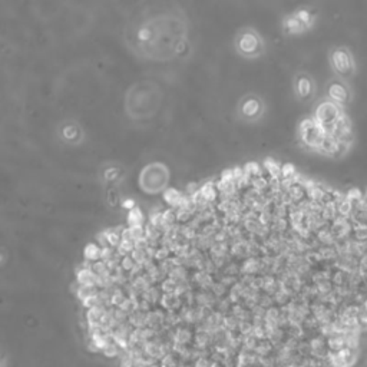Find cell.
Wrapping results in <instances>:
<instances>
[{
	"label": "cell",
	"instance_id": "6da1fadb",
	"mask_svg": "<svg viewBox=\"0 0 367 367\" xmlns=\"http://www.w3.org/2000/svg\"><path fill=\"white\" fill-rule=\"evenodd\" d=\"M260 272V257H248L243 261L240 274H257Z\"/></svg>",
	"mask_w": 367,
	"mask_h": 367
},
{
	"label": "cell",
	"instance_id": "7a4b0ae2",
	"mask_svg": "<svg viewBox=\"0 0 367 367\" xmlns=\"http://www.w3.org/2000/svg\"><path fill=\"white\" fill-rule=\"evenodd\" d=\"M334 65L340 72H349L350 71V58L344 54L343 50H337L333 57Z\"/></svg>",
	"mask_w": 367,
	"mask_h": 367
},
{
	"label": "cell",
	"instance_id": "3957f363",
	"mask_svg": "<svg viewBox=\"0 0 367 367\" xmlns=\"http://www.w3.org/2000/svg\"><path fill=\"white\" fill-rule=\"evenodd\" d=\"M199 190H201L202 195L206 198V201L216 202V199H217V197H219V190L216 188V182L206 181Z\"/></svg>",
	"mask_w": 367,
	"mask_h": 367
},
{
	"label": "cell",
	"instance_id": "277c9868",
	"mask_svg": "<svg viewBox=\"0 0 367 367\" xmlns=\"http://www.w3.org/2000/svg\"><path fill=\"white\" fill-rule=\"evenodd\" d=\"M145 219L139 206L132 208L128 213V227H142Z\"/></svg>",
	"mask_w": 367,
	"mask_h": 367
},
{
	"label": "cell",
	"instance_id": "5b68a950",
	"mask_svg": "<svg viewBox=\"0 0 367 367\" xmlns=\"http://www.w3.org/2000/svg\"><path fill=\"white\" fill-rule=\"evenodd\" d=\"M128 322L135 327V329H144L146 327V313L136 310L129 314Z\"/></svg>",
	"mask_w": 367,
	"mask_h": 367
},
{
	"label": "cell",
	"instance_id": "8992f818",
	"mask_svg": "<svg viewBox=\"0 0 367 367\" xmlns=\"http://www.w3.org/2000/svg\"><path fill=\"white\" fill-rule=\"evenodd\" d=\"M257 46H258V42H257V37L254 35L245 33L240 39V47H241V50L247 52V54H250V52H254L257 49Z\"/></svg>",
	"mask_w": 367,
	"mask_h": 367
},
{
	"label": "cell",
	"instance_id": "52a82bcc",
	"mask_svg": "<svg viewBox=\"0 0 367 367\" xmlns=\"http://www.w3.org/2000/svg\"><path fill=\"white\" fill-rule=\"evenodd\" d=\"M181 198H182V194H181L178 190H175V188H168V190L164 192V199L171 205L173 209L178 208Z\"/></svg>",
	"mask_w": 367,
	"mask_h": 367
},
{
	"label": "cell",
	"instance_id": "ba28073f",
	"mask_svg": "<svg viewBox=\"0 0 367 367\" xmlns=\"http://www.w3.org/2000/svg\"><path fill=\"white\" fill-rule=\"evenodd\" d=\"M141 297H142V300H146V301H149L151 304H152V303H158V301H161V297H163L161 289L156 287V286H152L148 291H144V293L141 294Z\"/></svg>",
	"mask_w": 367,
	"mask_h": 367
},
{
	"label": "cell",
	"instance_id": "9c48e42d",
	"mask_svg": "<svg viewBox=\"0 0 367 367\" xmlns=\"http://www.w3.org/2000/svg\"><path fill=\"white\" fill-rule=\"evenodd\" d=\"M83 255H85V260H89V261H92V263H95V261L100 257V247L95 243H89L83 250Z\"/></svg>",
	"mask_w": 367,
	"mask_h": 367
},
{
	"label": "cell",
	"instance_id": "30bf717a",
	"mask_svg": "<svg viewBox=\"0 0 367 367\" xmlns=\"http://www.w3.org/2000/svg\"><path fill=\"white\" fill-rule=\"evenodd\" d=\"M192 340V333L190 329H185V327H178L175 330V336H174V343H182V344H187Z\"/></svg>",
	"mask_w": 367,
	"mask_h": 367
},
{
	"label": "cell",
	"instance_id": "8fae6325",
	"mask_svg": "<svg viewBox=\"0 0 367 367\" xmlns=\"http://www.w3.org/2000/svg\"><path fill=\"white\" fill-rule=\"evenodd\" d=\"M263 164H264V168L270 173V177H276V178L281 177V165L277 161H274L272 158H266Z\"/></svg>",
	"mask_w": 367,
	"mask_h": 367
},
{
	"label": "cell",
	"instance_id": "7c38bea8",
	"mask_svg": "<svg viewBox=\"0 0 367 367\" xmlns=\"http://www.w3.org/2000/svg\"><path fill=\"white\" fill-rule=\"evenodd\" d=\"M329 92H330V96H332L336 102H343V100L346 99V96H347L346 89H344L340 83H334V85H332Z\"/></svg>",
	"mask_w": 367,
	"mask_h": 367
},
{
	"label": "cell",
	"instance_id": "4fadbf2b",
	"mask_svg": "<svg viewBox=\"0 0 367 367\" xmlns=\"http://www.w3.org/2000/svg\"><path fill=\"white\" fill-rule=\"evenodd\" d=\"M251 187L257 191H260L261 194H264L269 190V180L264 178L263 175L261 177H254L251 181Z\"/></svg>",
	"mask_w": 367,
	"mask_h": 367
},
{
	"label": "cell",
	"instance_id": "5bb4252c",
	"mask_svg": "<svg viewBox=\"0 0 367 367\" xmlns=\"http://www.w3.org/2000/svg\"><path fill=\"white\" fill-rule=\"evenodd\" d=\"M272 347H273V344H272L269 340H264V342H261V343L255 347L254 353H255L258 357H269V354H270V351H272Z\"/></svg>",
	"mask_w": 367,
	"mask_h": 367
},
{
	"label": "cell",
	"instance_id": "9a60e30c",
	"mask_svg": "<svg viewBox=\"0 0 367 367\" xmlns=\"http://www.w3.org/2000/svg\"><path fill=\"white\" fill-rule=\"evenodd\" d=\"M145 237L148 238V240H153V241H160L161 240V237H163V234H161V231L156 228L155 226H152V224H146L145 226Z\"/></svg>",
	"mask_w": 367,
	"mask_h": 367
},
{
	"label": "cell",
	"instance_id": "2e32d148",
	"mask_svg": "<svg viewBox=\"0 0 367 367\" xmlns=\"http://www.w3.org/2000/svg\"><path fill=\"white\" fill-rule=\"evenodd\" d=\"M213 342V339L209 337L206 333H195V347L205 350L206 346Z\"/></svg>",
	"mask_w": 367,
	"mask_h": 367
},
{
	"label": "cell",
	"instance_id": "e0dca14e",
	"mask_svg": "<svg viewBox=\"0 0 367 367\" xmlns=\"http://www.w3.org/2000/svg\"><path fill=\"white\" fill-rule=\"evenodd\" d=\"M223 326H224L226 330L234 332V330L238 329V326H240V320H238L237 318H234L233 314H226V319H224Z\"/></svg>",
	"mask_w": 367,
	"mask_h": 367
},
{
	"label": "cell",
	"instance_id": "ac0fdd59",
	"mask_svg": "<svg viewBox=\"0 0 367 367\" xmlns=\"http://www.w3.org/2000/svg\"><path fill=\"white\" fill-rule=\"evenodd\" d=\"M284 26L293 32H298L303 29L304 23H301L296 16H290V18H286L284 19Z\"/></svg>",
	"mask_w": 367,
	"mask_h": 367
},
{
	"label": "cell",
	"instance_id": "d6986e66",
	"mask_svg": "<svg viewBox=\"0 0 367 367\" xmlns=\"http://www.w3.org/2000/svg\"><path fill=\"white\" fill-rule=\"evenodd\" d=\"M175 214H177L178 224H188L192 220V214L185 211V209H182V208H175Z\"/></svg>",
	"mask_w": 367,
	"mask_h": 367
},
{
	"label": "cell",
	"instance_id": "ffe728a7",
	"mask_svg": "<svg viewBox=\"0 0 367 367\" xmlns=\"http://www.w3.org/2000/svg\"><path fill=\"white\" fill-rule=\"evenodd\" d=\"M244 171L245 173H248V174H251L252 177H261L263 175V170H261V167H260V164H257V163H247L245 165H244Z\"/></svg>",
	"mask_w": 367,
	"mask_h": 367
},
{
	"label": "cell",
	"instance_id": "44dd1931",
	"mask_svg": "<svg viewBox=\"0 0 367 367\" xmlns=\"http://www.w3.org/2000/svg\"><path fill=\"white\" fill-rule=\"evenodd\" d=\"M121 350H122V349H121V347L114 342V343H111V344H108L107 347H105L102 351H103L105 356L112 359V357H117V356L121 353Z\"/></svg>",
	"mask_w": 367,
	"mask_h": 367
},
{
	"label": "cell",
	"instance_id": "7402d4cb",
	"mask_svg": "<svg viewBox=\"0 0 367 367\" xmlns=\"http://www.w3.org/2000/svg\"><path fill=\"white\" fill-rule=\"evenodd\" d=\"M120 367H135V359L134 356L127 350L122 353L121 361H120Z\"/></svg>",
	"mask_w": 367,
	"mask_h": 367
},
{
	"label": "cell",
	"instance_id": "603a6c76",
	"mask_svg": "<svg viewBox=\"0 0 367 367\" xmlns=\"http://www.w3.org/2000/svg\"><path fill=\"white\" fill-rule=\"evenodd\" d=\"M257 110H258V103H257V100H254V99H250V100H247V102L243 105V111H244V114H247V115L255 114Z\"/></svg>",
	"mask_w": 367,
	"mask_h": 367
},
{
	"label": "cell",
	"instance_id": "cb8c5ba5",
	"mask_svg": "<svg viewBox=\"0 0 367 367\" xmlns=\"http://www.w3.org/2000/svg\"><path fill=\"white\" fill-rule=\"evenodd\" d=\"M107 234H108V241H110V245H111V247H118V245L121 244V241H122L121 234L115 233L114 228L107 230Z\"/></svg>",
	"mask_w": 367,
	"mask_h": 367
},
{
	"label": "cell",
	"instance_id": "d4e9b609",
	"mask_svg": "<svg viewBox=\"0 0 367 367\" xmlns=\"http://www.w3.org/2000/svg\"><path fill=\"white\" fill-rule=\"evenodd\" d=\"M114 254H115L114 247H111V245L102 247V248H100V257H99V260H102V261H105V263H107V261H110V260L114 257Z\"/></svg>",
	"mask_w": 367,
	"mask_h": 367
},
{
	"label": "cell",
	"instance_id": "484cf974",
	"mask_svg": "<svg viewBox=\"0 0 367 367\" xmlns=\"http://www.w3.org/2000/svg\"><path fill=\"white\" fill-rule=\"evenodd\" d=\"M175 287H177V283H175L173 279H170V277H167V279L161 283V286H160V289H161L163 293H174V291H175Z\"/></svg>",
	"mask_w": 367,
	"mask_h": 367
},
{
	"label": "cell",
	"instance_id": "4316f807",
	"mask_svg": "<svg viewBox=\"0 0 367 367\" xmlns=\"http://www.w3.org/2000/svg\"><path fill=\"white\" fill-rule=\"evenodd\" d=\"M238 332H240V334H243V336H252L254 326H252L251 322H240Z\"/></svg>",
	"mask_w": 367,
	"mask_h": 367
},
{
	"label": "cell",
	"instance_id": "83f0119b",
	"mask_svg": "<svg viewBox=\"0 0 367 367\" xmlns=\"http://www.w3.org/2000/svg\"><path fill=\"white\" fill-rule=\"evenodd\" d=\"M231 301L228 300V297H221V298H219V303H217V308H219V311H221V313H224V314H227L228 311H231Z\"/></svg>",
	"mask_w": 367,
	"mask_h": 367
},
{
	"label": "cell",
	"instance_id": "f1b7e54d",
	"mask_svg": "<svg viewBox=\"0 0 367 367\" xmlns=\"http://www.w3.org/2000/svg\"><path fill=\"white\" fill-rule=\"evenodd\" d=\"M135 264H136V263H135V260L131 257V254L122 257V260H121V266H122V269H124L127 273H129Z\"/></svg>",
	"mask_w": 367,
	"mask_h": 367
},
{
	"label": "cell",
	"instance_id": "f546056e",
	"mask_svg": "<svg viewBox=\"0 0 367 367\" xmlns=\"http://www.w3.org/2000/svg\"><path fill=\"white\" fill-rule=\"evenodd\" d=\"M131 257L135 260V263L142 264L144 261L148 258V254H146V250H134L131 252Z\"/></svg>",
	"mask_w": 367,
	"mask_h": 367
},
{
	"label": "cell",
	"instance_id": "4dcf8cb0",
	"mask_svg": "<svg viewBox=\"0 0 367 367\" xmlns=\"http://www.w3.org/2000/svg\"><path fill=\"white\" fill-rule=\"evenodd\" d=\"M296 168L293 164H283L281 165V177L283 178H293L296 175Z\"/></svg>",
	"mask_w": 367,
	"mask_h": 367
},
{
	"label": "cell",
	"instance_id": "1f68e13d",
	"mask_svg": "<svg viewBox=\"0 0 367 367\" xmlns=\"http://www.w3.org/2000/svg\"><path fill=\"white\" fill-rule=\"evenodd\" d=\"M280 314H281V310L273 305V307L267 308V313H266V320H277V322H279Z\"/></svg>",
	"mask_w": 367,
	"mask_h": 367
},
{
	"label": "cell",
	"instance_id": "d6a6232c",
	"mask_svg": "<svg viewBox=\"0 0 367 367\" xmlns=\"http://www.w3.org/2000/svg\"><path fill=\"white\" fill-rule=\"evenodd\" d=\"M240 272H241V266H238L237 263H228L224 267V274H228V276H237V274H240Z\"/></svg>",
	"mask_w": 367,
	"mask_h": 367
},
{
	"label": "cell",
	"instance_id": "836d02e7",
	"mask_svg": "<svg viewBox=\"0 0 367 367\" xmlns=\"http://www.w3.org/2000/svg\"><path fill=\"white\" fill-rule=\"evenodd\" d=\"M273 303H274V298H273V296H269V294H261V297H260V305L261 307H264L266 310L267 308H270V307H273Z\"/></svg>",
	"mask_w": 367,
	"mask_h": 367
},
{
	"label": "cell",
	"instance_id": "e575fe53",
	"mask_svg": "<svg viewBox=\"0 0 367 367\" xmlns=\"http://www.w3.org/2000/svg\"><path fill=\"white\" fill-rule=\"evenodd\" d=\"M273 298H274V303H277V304H280L281 307L283 305H286L287 303H289V296L284 293V291H281V290H279L274 296H273Z\"/></svg>",
	"mask_w": 367,
	"mask_h": 367
},
{
	"label": "cell",
	"instance_id": "d590c367",
	"mask_svg": "<svg viewBox=\"0 0 367 367\" xmlns=\"http://www.w3.org/2000/svg\"><path fill=\"white\" fill-rule=\"evenodd\" d=\"M170 254H171L170 248H167V247H160L158 250H156L155 260H158V261H164V260L170 258Z\"/></svg>",
	"mask_w": 367,
	"mask_h": 367
},
{
	"label": "cell",
	"instance_id": "8d00e7d4",
	"mask_svg": "<svg viewBox=\"0 0 367 367\" xmlns=\"http://www.w3.org/2000/svg\"><path fill=\"white\" fill-rule=\"evenodd\" d=\"M161 367H178V360L171 353L161 360Z\"/></svg>",
	"mask_w": 367,
	"mask_h": 367
},
{
	"label": "cell",
	"instance_id": "74e56055",
	"mask_svg": "<svg viewBox=\"0 0 367 367\" xmlns=\"http://www.w3.org/2000/svg\"><path fill=\"white\" fill-rule=\"evenodd\" d=\"M96 241H98V244L100 245V248H102V247H108V245H110L107 230H105V231H100V233L96 234Z\"/></svg>",
	"mask_w": 367,
	"mask_h": 367
},
{
	"label": "cell",
	"instance_id": "f35d334b",
	"mask_svg": "<svg viewBox=\"0 0 367 367\" xmlns=\"http://www.w3.org/2000/svg\"><path fill=\"white\" fill-rule=\"evenodd\" d=\"M219 298H221L226 293H227V287L221 283V281H216V284L213 286V290H211Z\"/></svg>",
	"mask_w": 367,
	"mask_h": 367
},
{
	"label": "cell",
	"instance_id": "ab89813d",
	"mask_svg": "<svg viewBox=\"0 0 367 367\" xmlns=\"http://www.w3.org/2000/svg\"><path fill=\"white\" fill-rule=\"evenodd\" d=\"M257 346H258V344H257V339H255L254 336H245L243 347H245V349L250 350V351H254Z\"/></svg>",
	"mask_w": 367,
	"mask_h": 367
},
{
	"label": "cell",
	"instance_id": "60d3db41",
	"mask_svg": "<svg viewBox=\"0 0 367 367\" xmlns=\"http://www.w3.org/2000/svg\"><path fill=\"white\" fill-rule=\"evenodd\" d=\"M219 281H221L226 287H233L238 280H237V277L235 276H228V274H223L221 277H220V280Z\"/></svg>",
	"mask_w": 367,
	"mask_h": 367
},
{
	"label": "cell",
	"instance_id": "b9f144b4",
	"mask_svg": "<svg viewBox=\"0 0 367 367\" xmlns=\"http://www.w3.org/2000/svg\"><path fill=\"white\" fill-rule=\"evenodd\" d=\"M92 270H93L96 274H102L103 272L108 270V267H107V263H105V261L99 260V261H95Z\"/></svg>",
	"mask_w": 367,
	"mask_h": 367
},
{
	"label": "cell",
	"instance_id": "7bdbcfd3",
	"mask_svg": "<svg viewBox=\"0 0 367 367\" xmlns=\"http://www.w3.org/2000/svg\"><path fill=\"white\" fill-rule=\"evenodd\" d=\"M298 92L305 96L308 92H310V82L305 79V78H301L298 81Z\"/></svg>",
	"mask_w": 367,
	"mask_h": 367
},
{
	"label": "cell",
	"instance_id": "ee69618b",
	"mask_svg": "<svg viewBox=\"0 0 367 367\" xmlns=\"http://www.w3.org/2000/svg\"><path fill=\"white\" fill-rule=\"evenodd\" d=\"M118 308H121V310H124L125 313H128V314H131V313H134L135 311V308H134V304H132V301H131V298H125V301L118 307Z\"/></svg>",
	"mask_w": 367,
	"mask_h": 367
},
{
	"label": "cell",
	"instance_id": "f6af8a7d",
	"mask_svg": "<svg viewBox=\"0 0 367 367\" xmlns=\"http://www.w3.org/2000/svg\"><path fill=\"white\" fill-rule=\"evenodd\" d=\"M221 180L226 181V182H233V181H235V180H234V171H233V168L224 170V171L221 173Z\"/></svg>",
	"mask_w": 367,
	"mask_h": 367
},
{
	"label": "cell",
	"instance_id": "bcb514c9",
	"mask_svg": "<svg viewBox=\"0 0 367 367\" xmlns=\"http://www.w3.org/2000/svg\"><path fill=\"white\" fill-rule=\"evenodd\" d=\"M135 244V250H146L149 247V243H148V238L146 237H142V238H138L134 241Z\"/></svg>",
	"mask_w": 367,
	"mask_h": 367
},
{
	"label": "cell",
	"instance_id": "7dc6e473",
	"mask_svg": "<svg viewBox=\"0 0 367 367\" xmlns=\"http://www.w3.org/2000/svg\"><path fill=\"white\" fill-rule=\"evenodd\" d=\"M296 18H297L301 23H307V22H310V13H308L307 11H298L297 15H296Z\"/></svg>",
	"mask_w": 367,
	"mask_h": 367
},
{
	"label": "cell",
	"instance_id": "c3c4849f",
	"mask_svg": "<svg viewBox=\"0 0 367 367\" xmlns=\"http://www.w3.org/2000/svg\"><path fill=\"white\" fill-rule=\"evenodd\" d=\"M121 238H122V241H134V237H132V233H131L129 227L124 228V231L121 233Z\"/></svg>",
	"mask_w": 367,
	"mask_h": 367
},
{
	"label": "cell",
	"instance_id": "681fc988",
	"mask_svg": "<svg viewBox=\"0 0 367 367\" xmlns=\"http://www.w3.org/2000/svg\"><path fill=\"white\" fill-rule=\"evenodd\" d=\"M233 171H234L235 182H238L243 178V175H244V167H235V168H233Z\"/></svg>",
	"mask_w": 367,
	"mask_h": 367
},
{
	"label": "cell",
	"instance_id": "f907efd6",
	"mask_svg": "<svg viewBox=\"0 0 367 367\" xmlns=\"http://www.w3.org/2000/svg\"><path fill=\"white\" fill-rule=\"evenodd\" d=\"M211 361H209L206 357L205 359H198L195 361V367H211Z\"/></svg>",
	"mask_w": 367,
	"mask_h": 367
},
{
	"label": "cell",
	"instance_id": "816d5d0a",
	"mask_svg": "<svg viewBox=\"0 0 367 367\" xmlns=\"http://www.w3.org/2000/svg\"><path fill=\"white\" fill-rule=\"evenodd\" d=\"M199 188H201V187H198L197 182H190V184L187 185V194H188V195H192V194L197 192Z\"/></svg>",
	"mask_w": 367,
	"mask_h": 367
},
{
	"label": "cell",
	"instance_id": "f5cc1de1",
	"mask_svg": "<svg viewBox=\"0 0 367 367\" xmlns=\"http://www.w3.org/2000/svg\"><path fill=\"white\" fill-rule=\"evenodd\" d=\"M139 310H141V311H144V313H148V311H151V303H149V301H146V300H142V298H141V303H139Z\"/></svg>",
	"mask_w": 367,
	"mask_h": 367
},
{
	"label": "cell",
	"instance_id": "db71d44e",
	"mask_svg": "<svg viewBox=\"0 0 367 367\" xmlns=\"http://www.w3.org/2000/svg\"><path fill=\"white\" fill-rule=\"evenodd\" d=\"M122 206H124V208H127V209H129V211H131L132 208H135V201H134V199H131V198H128V199H124V202H122Z\"/></svg>",
	"mask_w": 367,
	"mask_h": 367
},
{
	"label": "cell",
	"instance_id": "11a10c76",
	"mask_svg": "<svg viewBox=\"0 0 367 367\" xmlns=\"http://www.w3.org/2000/svg\"><path fill=\"white\" fill-rule=\"evenodd\" d=\"M139 37H141V39H148V37H149V32H148V29L142 28V29L139 30Z\"/></svg>",
	"mask_w": 367,
	"mask_h": 367
},
{
	"label": "cell",
	"instance_id": "9f6ffc18",
	"mask_svg": "<svg viewBox=\"0 0 367 367\" xmlns=\"http://www.w3.org/2000/svg\"><path fill=\"white\" fill-rule=\"evenodd\" d=\"M88 349L91 350V351H93V353H96V351H99V349H98V346L92 342V340H89L88 342Z\"/></svg>",
	"mask_w": 367,
	"mask_h": 367
},
{
	"label": "cell",
	"instance_id": "6f0895ef",
	"mask_svg": "<svg viewBox=\"0 0 367 367\" xmlns=\"http://www.w3.org/2000/svg\"><path fill=\"white\" fill-rule=\"evenodd\" d=\"M151 367H161V366H158V364H153V366H151Z\"/></svg>",
	"mask_w": 367,
	"mask_h": 367
},
{
	"label": "cell",
	"instance_id": "680465c9",
	"mask_svg": "<svg viewBox=\"0 0 367 367\" xmlns=\"http://www.w3.org/2000/svg\"><path fill=\"white\" fill-rule=\"evenodd\" d=\"M180 367H191V366H187V364H182V366H180Z\"/></svg>",
	"mask_w": 367,
	"mask_h": 367
}]
</instances>
